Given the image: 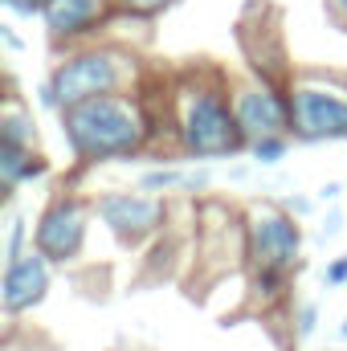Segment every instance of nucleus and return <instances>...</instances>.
Wrapping results in <instances>:
<instances>
[{"label": "nucleus", "mask_w": 347, "mask_h": 351, "mask_svg": "<svg viewBox=\"0 0 347 351\" xmlns=\"http://www.w3.org/2000/svg\"><path fill=\"white\" fill-rule=\"evenodd\" d=\"M86 229H90L86 204L78 196H53L49 208L37 217L33 250L45 254L53 265H70V262H78V254L86 245Z\"/></svg>", "instance_id": "423d86ee"}, {"label": "nucleus", "mask_w": 347, "mask_h": 351, "mask_svg": "<svg viewBox=\"0 0 347 351\" xmlns=\"http://www.w3.org/2000/svg\"><path fill=\"white\" fill-rule=\"evenodd\" d=\"M45 172H49V164L33 147H25V143H0V188H4V196L16 192L25 180H37V176H45Z\"/></svg>", "instance_id": "9b49d317"}, {"label": "nucleus", "mask_w": 347, "mask_h": 351, "mask_svg": "<svg viewBox=\"0 0 347 351\" xmlns=\"http://www.w3.org/2000/svg\"><path fill=\"white\" fill-rule=\"evenodd\" d=\"M4 4H8L12 12H21V16H33V12L41 16V8H45L49 0H4Z\"/></svg>", "instance_id": "6ab92c4d"}, {"label": "nucleus", "mask_w": 347, "mask_h": 351, "mask_svg": "<svg viewBox=\"0 0 347 351\" xmlns=\"http://www.w3.org/2000/svg\"><path fill=\"white\" fill-rule=\"evenodd\" d=\"M0 33H4V41H8V49H21V41L12 37V29H8V25H0Z\"/></svg>", "instance_id": "b1692460"}, {"label": "nucleus", "mask_w": 347, "mask_h": 351, "mask_svg": "<svg viewBox=\"0 0 347 351\" xmlns=\"http://www.w3.org/2000/svg\"><path fill=\"white\" fill-rule=\"evenodd\" d=\"M339 331H344V339H347V323H344V327H339Z\"/></svg>", "instance_id": "393cba45"}, {"label": "nucleus", "mask_w": 347, "mask_h": 351, "mask_svg": "<svg viewBox=\"0 0 347 351\" xmlns=\"http://www.w3.org/2000/svg\"><path fill=\"white\" fill-rule=\"evenodd\" d=\"M49 258L37 250H25L21 258L4 262V278H0V306L4 315H25L33 311L45 290H49Z\"/></svg>", "instance_id": "1a4fd4ad"}, {"label": "nucleus", "mask_w": 347, "mask_h": 351, "mask_svg": "<svg viewBox=\"0 0 347 351\" xmlns=\"http://www.w3.org/2000/svg\"><path fill=\"white\" fill-rule=\"evenodd\" d=\"M319 327V306L315 302H298L294 306V339H311Z\"/></svg>", "instance_id": "dca6fc26"}, {"label": "nucleus", "mask_w": 347, "mask_h": 351, "mask_svg": "<svg viewBox=\"0 0 347 351\" xmlns=\"http://www.w3.org/2000/svg\"><path fill=\"white\" fill-rule=\"evenodd\" d=\"M302 225L286 208H258L246 221V258L254 265V286L261 298H278L282 282L298 269Z\"/></svg>", "instance_id": "7ed1b4c3"}, {"label": "nucleus", "mask_w": 347, "mask_h": 351, "mask_svg": "<svg viewBox=\"0 0 347 351\" xmlns=\"http://www.w3.org/2000/svg\"><path fill=\"white\" fill-rule=\"evenodd\" d=\"M131 82H135V58L115 45H86L78 53H66L49 74L58 110L102 98V94H123Z\"/></svg>", "instance_id": "20e7f679"}, {"label": "nucleus", "mask_w": 347, "mask_h": 351, "mask_svg": "<svg viewBox=\"0 0 347 351\" xmlns=\"http://www.w3.org/2000/svg\"><path fill=\"white\" fill-rule=\"evenodd\" d=\"M94 213L123 245H143L168 221V208L156 192H102L94 200Z\"/></svg>", "instance_id": "0eeeda50"}, {"label": "nucleus", "mask_w": 347, "mask_h": 351, "mask_svg": "<svg viewBox=\"0 0 347 351\" xmlns=\"http://www.w3.org/2000/svg\"><path fill=\"white\" fill-rule=\"evenodd\" d=\"M139 188L143 192H172V188H188V172H180V168H156V172H143L139 180Z\"/></svg>", "instance_id": "ddd939ff"}, {"label": "nucleus", "mask_w": 347, "mask_h": 351, "mask_svg": "<svg viewBox=\"0 0 347 351\" xmlns=\"http://www.w3.org/2000/svg\"><path fill=\"white\" fill-rule=\"evenodd\" d=\"M0 143H25V147L37 143V127H33V119L25 114L21 102L4 106V114H0Z\"/></svg>", "instance_id": "f8f14e48"}, {"label": "nucleus", "mask_w": 347, "mask_h": 351, "mask_svg": "<svg viewBox=\"0 0 347 351\" xmlns=\"http://www.w3.org/2000/svg\"><path fill=\"white\" fill-rule=\"evenodd\" d=\"M58 114H62V135L78 164L131 160L152 139V119L143 102L131 94H102L78 106H66Z\"/></svg>", "instance_id": "f257e3e1"}, {"label": "nucleus", "mask_w": 347, "mask_h": 351, "mask_svg": "<svg viewBox=\"0 0 347 351\" xmlns=\"http://www.w3.org/2000/svg\"><path fill=\"white\" fill-rule=\"evenodd\" d=\"M327 8H331V16L347 29V0H327Z\"/></svg>", "instance_id": "5701e85b"}, {"label": "nucleus", "mask_w": 347, "mask_h": 351, "mask_svg": "<svg viewBox=\"0 0 347 351\" xmlns=\"http://www.w3.org/2000/svg\"><path fill=\"white\" fill-rule=\"evenodd\" d=\"M127 16H139V21H152V16H160V12H168L176 0H115Z\"/></svg>", "instance_id": "2eb2a0df"}, {"label": "nucleus", "mask_w": 347, "mask_h": 351, "mask_svg": "<svg viewBox=\"0 0 347 351\" xmlns=\"http://www.w3.org/2000/svg\"><path fill=\"white\" fill-rule=\"evenodd\" d=\"M4 262H12V258H21L25 254V217H12L8 221V245H4Z\"/></svg>", "instance_id": "f3484780"}, {"label": "nucleus", "mask_w": 347, "mask_h": 351, "mask_svg": "<svg viewBox=\"0 0 347 351\" xmlns=\"http://www.w3.org/2000/svg\"><path fill=\"white\" fill-rule=\"evenodd\" d=\"M176 139L180 152L192 160H233L237 152L250 147L233 94L217 74H192L176 90Z\"/></svg>", "instance_id": "f03ea898"}, {"label": "nucleus", "mask_w": 347, "mask_h": 351, "mask_svg": "<svg viewBox=\"0 0 347 351\" xmlns=\"http://www.w3.org/2000/svg\"><path fill=\"white\" fill-rule=\"evenodd\" d=\"M233 110H237V123H241L250 143L290 135V94H282L278 82L254 78V82L237 86L233 90Z\"/></svg>", "instance_id": "6e6552de"}, {"label": "nucleus", "mask_w": 347, "mask_h": 351, "mask_svg": "<svg viewBox=\"0 0 347 351\" xmlns=\"http://www.w3.org/2000/svg\"><path fill=\"white\" fill-rule=\"evenodd\" d=\"M250 156H254V164H261V168L282 164V156H286V135H274V139H258V143H250Z\"/></svg>", "instance_id": "4468645a"}, {"label": "nucleus", "mask_w": 347, "mask_h": 351, "mask_svg": "<svg viewBox=\"0 0 347 351\" xmlns=\"http://www.w3.org/2000/svg\"><path fill=\"white\" fill-rule=\"evenodd\" d=\"M290 131L307 143L347 139V78L339 74H298L290 78Z\"/></svg>", "instance_id": "39448f33"}, {"label": "nucleus", "mask_w": 347, "mask_h": 351, "mask_svg": "<svg viewBox=\"0 0 347 351\" xmlns=\"http://www.w3.org/2000/svg\"><path fill=\"white\" fill-rule=\"evenodd\" d=\"M339 229H344V213H335V208H331V213H327V221H323V237H335Z\"/></svg>", "instance_id": "412c9836"}, {"label": "nucleus", "mask_w": 347, "mask_h": 351, "mask_svg": "<svg viewBox=\"0 0 347 351\" xmlns=\"http://www.w3.org/2000/svg\"><path fill=\"white\" fill-rule=\"evenodd\" d=\"M282 208H286L290 217H307V213H311V200H307V196H282Z\"/></svg>", "instance_id": "aec40b11"}, {"label": "nucleus", "mask_w": 347, "mask_h": 351, "mask_svg": "<svg viewBox=\"0 0 347 351\" xmlns=\"http://www.w3.org/2000/svg\"><path fill=\"white\" fill-rule=\"evenodd\" d=\"M323 282H327V286H344L347 282V254L344 258H335V262L323 269Z\"/></svg>", "instance_id": "a211bd4d"}, {"label": "nucleus", "mask_w": 347, "mask_h": 351, "mask_svg": "<svg viewBox=\"0 0 347 351\" xmlns=\"http://www.w3.org/2000/svg\"><path fill=\"white\" fill-rule=\"evenodd\" d=\"M102 16H106V0H49L41 8V21H45L49 41L86 37Z\"/></svg>", "instance_id": "9d476101"}, {"label": "nucleus", "mask_w": 347, "mask_h": 351, "mask_svg": "<svg viewBox=\"0 0 347 351\" xmlns=\"http://www.w3.org/2000/svg\"><path fill=\"white\" fill-rule=\"evenodd\" d=\"M339 192H344V188H339L335 180H327V184L319 188V200H327V204H335V200H339Z\"/></svg>", "instance_id": "4be33fe9"}]
</instances>
